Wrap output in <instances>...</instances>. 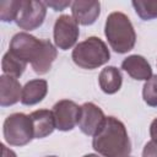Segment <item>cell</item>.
<instances>
[{"instance_id": "6da1fadb", "label": "cell", "mask_w": 157, "mask_h": 157, "mask_svg": "<svg viewBox=\"0 0 157 157\" xmlns=\"http://www.w3.org/2000/svg\"><path fill=\"white\" fill-rule=\"evenodd\" d=\"M9 52L26 64H31L38 75L47 74L58 56V50L49 39H38L27 33H16L10 42Z\"/></svg>"}, {"instance_id": "7a4b0ae2", "label": "cell", "mask_w": 157, "mask_h": 157, "mask_svg": "<svg viewBox=\"0 0 157 157\" xmlns=\"http://www.w3.org/2000/svg\"><path fill=\"white\" fill-rule=\"evenodd\" d=\"M93 150L102 157H126L131 152V142L125 125L115 117H105L102 126L93 135Z\"/></svg>"}, {"instance_id": "3957f363", "label": "cell", "mask_w": 157, "mask_h": 157, "mask_svg": "<svg viewBox=\"0 0 157 157\" xmlns=\"http://www.w3.org/2000/svg\"><path fill=\"white\" fill-rule=\"evenodd\" d=\"M104 36L110 48L118 54L130 52L136 43V32L130 18L119 11L108 15L104 25Z\"/></svg>"}, {"instance_id": "277c9868", "label": "cell", "mask_w": 157, "mask_h": 157, "mask_svg": "<svg viewBox=\"0 0 157 157\" xmlns=\"http://www.w3.org/2000/svg\"><path fill=\"white\" fill-rule=\"evenodd\" d=\"M71 58L78 67L93 70L109 61L110 52L101 38L92 36L75 45Z\"/></svg>"}, {"instance_id": "5b68a950", "label": "cell", "mask_w": 157, "mask_h": 157, "mask_svg": "<svg viewBox=\"0 0 157 157\" xmlns=\"http://www.w3.org/2000/svg\"><path fill=\"white\" fill-rule=\"evenodd\" d=\"M2 134L10 146H25L29 144L34 139L31 117L25 113L10 114L4 121Z\"/></svg>"}, {"instance_id": "8992f818", "label": "cell", "mask_w": 157, "mask_h": 157, "mask_svg": "<svg viewBox=\"0 0 157 157\" xmlns=\"http://www.w3.org/2000/svg\"><path fill=\"white\" fill-rule=\"evenodd\" d=\"M47 5L44 1L21 0V6L15 22L21 29L33 31L43 25Z\"/></svg>"}, {"instance_id": "52a82bcc", "label": "cell", "mask_w": 157, "mask_h": 157, "mask_svg": "<svg viewBox=\"0 0 157 157\" xmlns=\"http://www.w3.org/2000/svg\"><path fill=\"white\" fill-rule=\"evenodd\" d=\"M55 47L61 50L71 49L80 36L78 23L70 15H61L56 18L53 28Z\"/></svg>"}, {"instance_id": "ba28073f", "label": "cell", "mask_w": 157, "mask_h": 157, "mask_svg": "<svg viewBox=\"0 0 157 157\" xmlns=\"http://www.w3.org/2000/svg\"><path fill=\"white\" fill-rule=\"evenodd\" d=\"M52 112L55 119V128L60 131H70L78 124L81 105L70 99H61L53 105Z\"/></svg>"}, {"instance_id": "9c48e42d", "label": "cell", "mask_w": 157, "mask_h": 157, "mask_svg": "<svg viewBox=\"0 0 157 157\" xmlns=\"http://www.w3.org/2000/svg\"><path fill=\"white\" fill-rule=\"evenodd\" d=\"M104 119L105 115L97 104L92 102H86L81 105V113L77 125L85 135L93 136L102 126Z\"/></svg>"}, {"instance_id": "30bf717a", "label": "cell", "mask_w": 157, "mask_h": 157, "mask_svg": "<svg viewBox=\"0 0 157 157\" xmlns=\"http://www.w3.org/2000/svg\"><path fill=\"white\" fill-rule=\"evenodd\" d=\"M72 17L82 26L93 25L101 13V2L96 0H76L71 4Z\"/></svg>"}, {"instance_id": "8fae6325", "label": "cell", "mask_w": 157, "mask_h": 157, "mask_svg": "<svg viewBox=\"0 0 157 157\" xmlns=\"http://www.w3.org/2000/svg\"><path fill=\"white\" fill-rule=\"evenodd\" d=\"M121 69L134 80L147 81L152 77V67L142 55H129L121 61Z\"/></svg>"}, {"instance_id": "7c38bea8", "label": "cell", "mask_w": 157, "mask_h": 157, "mask_svg": "<svg viewBox=\"0 0 157 157\" xmlns=\"http://www.w3.org/2000/svg\"><path fill=\"white\" fill-rule=\"evenodd\" d=\"M22 86L17 78L1 75L0 76V105L10 107L21 101Z\"/></svg>"}, {"instance_id": "4fadbf2b", "label": "cell", "mask_w": 157, "mask_h": 157, "mask_svg": "<svg viewBox=\"0 0 157 157\" xmlns=\"http://www.w3.org/2000/svg\"><path fill=\"white\" fill-rule=\"evenodd\" d=\"M33 124L34 139H43L53 134L55 128V119L53 112L49 109H38L29 114Z\"/></svg>"}, {"instance_id": "5bb4252c", "label": "cell", "mask_w": 157, "mask_h": 157, "mask_svg": "<svg viewBox=\"0 0 157 157\" xmlns=\"http://www.w3.org/2000/svg\"><path fill=\"white\" fill-rule=\"evenodd\" d=\"M48 93V82L43 78H34L22 87L21 103L25 105H34L42 102Z\"/></svg>"}, {"instance_id": "9a60e30c", "label": "cell", "mask_w": 157, "mask_h": 157, "mask_svg": "<svg viewBox=\"0 0 157 157\" xmlns=\"http://www.w3.org/2000/svg\"><path fill=\"white\" fill-rule=\"evenodd\" d=\"M98 83L101 90L107 94L117 93L123 85V76L118 67L115 66H105L102 69L98 76Z\"/></svg>"}, {"instance_id": "2e32d148", "label": "cell", "mask_w": 157, "mask_h": 157, "mask_svg": "<svg viewBox=\"0 0 157 157\" xmlns=\"http://www.w3.org/2000/svg\"><path fill=\"white\" fill-rule=\"evenodd\" d=\"M27 64L22 60H20L17 56H15L13 54H11L9 50L4 54L2 60H1V70L4 72V75L18 78L26 70Z\"/></svg>"}, {"instance_id": "e0dca14e", "label": "cell", "mask_w": 157, "mask_h": 157, "mask_svg": "<svg viewBox=\"0 0 157 157\" xmlns=\"http://www.w3.org/2000/svg\"><path fill=\"white\" fill-rule=\"evenodd\" d=\"M131 5L141 20L150 21L157 18V0H132Z\"/></svg>"}, {"instance_id": "ac0fdd59", "label": "cell", "mask_w": 157, "mask_h": 157, "mask_svg": "<svg viewBox=\"0 0 157 157\" xmlns=\"http://www.w3.org/2000/svg\"><path fill=\"white\" fill-rule=\"evenodd\" d=\"M21 0H4L0 1V20L2 22H12L16 20Z\"/></svg>"}, {"instance_id": "d6986e66", "label": "cell", "mask_w": 157, "mask_h": 157, "mask_svg": "<svg viewBox=\"0 0 157 157\" xmlns=\"http://www.w3.org/2000/svg\"><path fill=\"white\" fill-rule=\"evenodd\" d=\"M142 98L150 107H157V75H152L142 87Z\"/></svg>"}, {"instance_id": "ffe728a7", "label": "cell", "mask_w": 157, "mask_h": 157, "mask_svg": "<svg viewBox=\"0 0 157 157\" xmlns=\"http://www.w3.org/2000/svg\"><path fill=\"white\" fill-rule=\"evenodd\" d=\"M142 157H157V142L148 141L142 150Z\"/></svg>"}, {"instance_id": "44dd1931", "label": "cell", "mask_w": 157, "mask_h": 157, "mask_svg": "<svg viewBox=\"0 0 157 157\" xmlns=\"http://www.w3.org/2000/svg\"><path fill=\"white\" fill-rule=\"evenodd\" d=\"M44 4L49 7H52L54 11H63L65 7L71 6V1H64V0H53V1H44Z\"/></svg>"}, {"instance_id": "7402d4cb", "label": "cell", "mask_w": 157, "mask_h": 157, "mask_svg": "<svg viewBox=\"0 0 157 157\" xmlns=\"http://www.w3.org/2000/svg\"><path fill=\"white\" fill-rule=\"evenodd\" d=\"M150 136H151L152 141L157 142V118L153 119L150 125Z\"/></svg>"}, {"instance_id": "603a6c76", "label": "cell", "mask_w": 157, "mask_h": 157, "mask_svg": "<svg viewBox=\"0 0 157 157\" xmlns=\"http://www.w3.org/2000/svg\"><path fill=\"white\" fill-rule=\"evenodd\" d=\"M1 151H2V157H17L16 153L12 150L7 148L4 144H1Z\"/></svg>"}, {"instance_id": "cb8c5ba5", "label": "cell", "mask_w": 157, "mask_h": 157, "mask_svg": "<svg viewBox=\"0 0 157 157\" xmlns=\"http://www.w3.org/2000/svg\"><path fill=\"white\" fill-rule=\"evenodd\" d=\"M82 157H102V156L96 155V153H88V155H85V156H82Z\"/></svg>"}, {"instance_id": "d4e9b609", "label": "cell", "mask_w": 157, "mask_h": 157, "mask_svg": "<svg viewBox=\"0 0 157 157\" xmlns=\"http://www.w3.org/2000/svg\"><path fill=\"white\" fill-rule=\"evenodd\" d=\"M45 157H58V156H45Z\"/></svg>"}, {"instance_id": "484cf974", "label": "cell", "mask_w": 157, "mask_h": 157, "mask_svg": "<svg viewBox=\"0 0 157 157\" xmlns=\"http://www.w3.org/2000/svg\"><path fill=\"white\" fill-rule=\"evenodd\" d=\"M126 157H132V156H130V155H129V156H126Z\"/></svg>"}]
</instances>
